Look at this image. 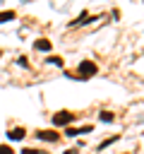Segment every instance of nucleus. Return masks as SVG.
I'll return each instance as SVG.
<instances>
[{"label": "nucleus", "mask_w": 144, "mask_h": 154, "mask_svg": "<svg viewBox=\"0 0 144 154\" xmlns=\"http://www.w3.org/2000/svg\"><path fill=\"white\" fill-rule=\"evenodd\" d=\"M94 128L91 125H82V128H67L65 132H67V137H77V135H86V132H91Z\"/></svg>", "instance_id": "4"}, {"label": "nucleus", "mask_w": 144, "mask_h": 154, "mask_svg": "<svg viewBox=\"0 0 144 154\" xmlns=\"http://www.w3.org/2000/svg\"><path fill=\"white\" fill-rule=\"evenodd\" d=\"M74 118H77V116H74L72 111H58V113H53V118H50V120H53V125H55V128H67V125H72V123H74Z\"/></svg>", "instance_id": "1"}, {"label": "nucleus", "mask_w": 144, "mask_h": 154, "mask_svg": "<svg viewBox=\"0 0 144 154\" xmlns=\"http://www.w3.org/2000/svg\"><path fill=\"white\" fill-rule=\"evenodd\" d=\"M96 63H91V60H82L79 65H77V77L79 79H89V77H94L96 75Z\"/></svg>", "instance_id": "2"}, {"label": "nucleus", "mask_w": 144, "mask_h": 154, "mask_svg": "<svg viewBox=\"0 0 144 154\" xmlns=\"http://www.w3.org/2000/svg\"><path fill=\"white\" fill-rule=\"evenodd\" d=\"M22 154H43V152H38V149H24Z\"/></svg>", "instance_id": "13"}, {"label": "nucleus", "mask_w": 144, "mask_h": 154, "mask_svg": "<svg viewBox=\"0 0 144 154\" xmlns=\"http://www.w3.org/2000/svg\"><path fill=\"white\" fill-rule=\"evenodd\" d=\"M17 63H19L22 67H29V63H26V58H24V55H22V58H17Z\"/></svg>", "instance_id": "12"}, {"label": "nucleus", "mask_w": 144, "mask_h": 154, "mask_svg": "<svg viewBox=\"0 0 144 154\" xmlns=\"http://www.w3.org/2000/svg\"><path fill=\"white\" fill-rule=\"evenodd\" d=\"M17 14H14V10H7V12H0V22H10V19H14Z\"/></svg>", "instance_id": "8"}, {"label": "nucleus", "mask_w": 144, "mask_h": 154, "mask_svg": "<svg viewBox=\"0 0 144 154\" xmlns=\"http://www.w3.org/2000/svg\"><path fill=\"white\" fill-rule=\"evenodd\" d=\"M34 48L36 51H50V41L48 38H38V41H34Z\"/></svg>", "instance_id": "6"}, {"label": "nucleus", "mask_w": 144, "mask_h": 154, "mask_svg": "<svg viewBox=\"0 0 144 154\" xmlns=\"http://www.w3.org/2000/svg\"><path fill=\"white\" fill-rule=\"evenodd\" d=\"M65 154H79V149H77V147H72V149H67Z\"/></svg>", "instance_id": "14"}, {"label": "nucleus", "mask_w": 144, "mask_h": 154, "mask_svg": "<svg viewBox=\"0 0 144 154\" xmlns=\"http://www.w3.org/2000/svg\"><path fill=\"white\" fill-rule=\"evenodd\" d=\"M48 65H58V67H62V58H60V55H50V58H48Z\"/></svg>", "instance_id": "9"}, {"label": "nucleus", "mask_w": 144, "mask_h": 154, "mask_svg": "<svg viewBox=\"0 0 144 154\" xmlns=\"http://www.w3.org/2000/svg\"><path fill=\"white\" fill-rule=\"evenodd\" d=\"M113 142H118V137H108V140H106V142H103L98 149H106V147H108V144H113Z\"/></svg>", "instance_id": "10"}, {"label": "nucleus", "mask_w": 144, "mask_h": 154, "mask_svg": "<svg viewBox=\"0 0 144 154\" xmlns=\"http://www.w3.org/2000/svg\"><path fill=\"white\" fill-rule=\"evenodd\" d=\"M24 135H26V130H24V128H14V130H10V132H7V137H10L12 142H19V140H24Z\"/></svg>", "instance_id": "5"}, {"label": "nucleus", "mask_w": 144, "mask_h": 154, "mask_svg": "<svg viewBox=\"0 0 144 154\" xmlns=\"http://www.w3.org/2000/svg\"><path fill=\"white\" fill-rule=\"evenodd\" d=\"M36 137L41 142H58L60 140V132L58 130H36Z\"/></svg>", "instance_id": "3"}, {"label": "nucleus", "mask_w": 144, "mask_h": 154, "mask_svg": "<svg viewBox=\"0 0 144 154\" xmlns=\"http://www.w3.org/2000/svg\"><path fill=\"white\" fill-rule=\"evenodd\" d=\"M0 154H14V152H12V147H7V144H0Z\"/></svg>", "instance_id": "11"}, {"label": "nucleus", "mask_w": 144, "mask_h": 154, "mask_svg": "<svg viewBox=\"0 0 144 154\" xmlns=\"http://www.w3.org/2000/svg\"><path fill=\"white\" fill-rule=\"evenodd\" d=\"M98 118H101L103 123H113V118H115V116H113L110 111H101V113H98Z\"/></svg>", "instance_id": "7"}]
</instances>
